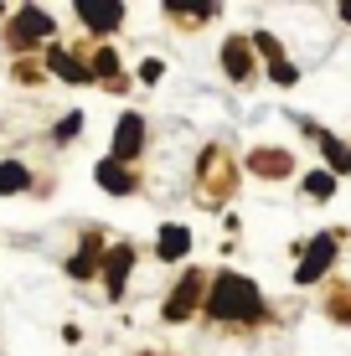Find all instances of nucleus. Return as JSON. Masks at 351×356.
<instances>
[{
    "instance_id": "nucleus-18",
    "label": "nucleus",
    "mask_w": 351,
    "mask_h": 356,
    "mask_svg": "<svg viewBox=\"0 0 351 356\" xmlns=\"http://www.w3.org/2000/svg\"><path fill=\"white\" fill-rule=\"evenodd\" d=\"M78 129H83V119H78V114H67L63 124H57V140H72V134H78Z\"/></svg>"
},
{
    "instance_id": "nucleus-4",
    "label": "nucleus",
    "mask_w": 351,
    "mask_h": 356,
    "mask_svg": "<svg viewBox=\"0 0 351 356\" xmlns=\"http://www.w3.org/2000/svg\"><path fill=\"white\" fill-rule=\"evenodd\" d=\"M78 21H88L93 31H114L124 21V6L119 0H78Z\"/></svg>"
},
{
    "instance_id": "nucleus-15",
    "label": "nucleus",
    "mask_w": 351,
    "mask_h": 356,
    "mask_svg": "<svg viewBox=\"0 0 351 356\" xmlns=\"http://www.w3.org/2000/svg\"><path fill=\"white\" fill-rule=\"evenodd\" d=\"M305 191H310V196H320V202H325V196L336 191V176H331V170H316V176H305Z\"/></svg>"
},
{
    "instance_id": "nucleus-10",
    "label": "nucleus",
    "mask_w": 351,
    "mask_h": 356,
    "mask_svg": "<svg viewBox=\"0 0 351 356\" xmlns=\"http://www.w3.org/2000/svg\"><path fill=\"white\" fill-rule=\"evenodd\" d=\"M186 248H191V232L186 227H161V238H155V253H161L165 264H176V259H186Z\"/></svg>"
},
{
    "instance_id": "nucleus-7",
    "label": "nucleus",
    "mask_w": 351,
    "mask_h": 356,
    "mask_svg": "<svg viewBox=\"0 0 351 356\" xmlns=\"http://www.w3.org/2000/svg\"><path fill=\"white\" fill-rule=\"evenodd\" d=\"M93 176H99V186H104V191H114V196L135 191V176H129V165H124V161H114V155H108V161H99V170H93Z\"/></svg>"
},
{
    "instance_id": "nucleus-19",
    "label": "nucleus",
    "mask_w": 351,
    "mask_h": 356,
    "mask_svg": "<svg viewBox=\"0 0 351 356\" xmlns=\"http://www.w3.org/2000/svg\"><path fill=\"white\" fill-rule=\"evenodd\" d=\"M161 72H165V67H161V63H155V57H150V63L140 67V78H145V83H161Z\"/></svg>"
},
{
    "instance_id": "nucleus-20",
    "label": "nucleus",
    "mask_w": 351,
    "mask_h": 356,
    "mask_svg": "<svg viewBox=\"0 0 351 356\" xmlns=\"http://www.w3.org/2000/svg\"><path fill=\"white\" fill-rule=\"evenodd\" d=\"M341 16H346V21H351V0H346V6H341Z\"/></svg>"
},
{
    "instance_id": "nucleus-11",
    "label": "nucleus",
    "mask_w": 351,
    "mask_h": 356,
    "mask_svg": "<svg viewBox=\"0 0 351 356\" xmlns=\"http://www.w3.org/2000/svg\"><path fill=\"white\" fill-rule=\"evenodd\" d=\"M47 67H52V72H57L63 83H88V78H93V67L72 63V57L63 52V47H52V52H47Z\"/></svg>"
},
{
    "instance_id": "nucleus-16",
    "label": "nucleus",
    "mask_w": 351,
    "mask_h": 356,
    "mask_svg": "<svg viewBox=\"0 0 351 356\" xmlns=\"http://www.w3.org/2000/svg\"><path fill=\"white\" fill-rule=\"evenodd\" d=\"M325 155H331V165H336V170H351V145H341V140H325Z\"/></svg>"
},
{
    "instance_id": "nucleus-5",
    "label": "nucleus",
    "mask_w": 351,
    "mask_h": 356,
    "mask_svg": "<svg viewBox=\"0 0 351 356\" xmlns=\"http://www.w3.org/2000/svg\"><path fill=\"white\" fill-rule=\"evenodd\" d=\"M140 145H145V119L140 114H124V119H119V129H114V161H135Z\"/></svg>"
},
{
    "instance_id": "nucleus-1",
    "label": "nucleus",
    "mask_w": 351,
    "mask_h": 356,
    "mask_svg": "<svg viewBox=\"0 0 351 356\" xmlns=\"http://www.w3.org/2000/svg\"><path fill=\"white\" fill-rule=\"evenodd\" d=\"M207 315L212 321H263V300L243 274H217L207 294Z\"/></svg>"
},
{
    "instance_id": "nucleus-14",
    "label": "nucleus",
    "mask_w": 351,
    "mask_h": 356,
    "mask_svg": "<svg viewBox=\"0 0 351 356\" xmlns=\"http://www.w3.org/2000/svg\"><path fill=\"white\" fill-rule=\"evenodd\" d=\"M26 186H31V170L26 165H16V161L0 165V196H16V191H26Z\"/></svg>"
},
{
    "instance_id": "nucleus-9",
    "label": "nucleus",
    "mask_w": 351,
    "mask_h": 356,
    "mask_svg": "<svg viewBox=\"0 0 351 356\" xmlns=\"http://www.w3.org/2000/svg\"><path fill=\"white\" fill-rule=\"evenodd\" d=\"M222 63H227V78H248L253 72V47L243 36H227L222 42Z\"/></svg>"
},
{
    "instance_id": "nucleus-17",
    "label": "nucleus",
    "mask_w": 351,
    "mask_h": 356,
    "mask_svg": "<svg viewBox=\"0 0 351 356\" xmlns=\"http://www.w3.org/2000/svg\"><path fill=\"white\" fill-rule=\"evenodd\" d=\"M93 78H119V57L114 52H99V57H93Z\"/></svg>"
},
{
    "instance_id": "nucleus-2",
    "label": "nucleus",
    "mask_w": 351,
    "mask_h": 356,
    "mask_svg": "<svg viewBox=\"0 0 351 356\" xmlns=\"http://www.w3.org/2000/svg\"><path fill=\"white\" fill-rule=\"evenodd\" d=\"M331 259H336V238H331V232H320V238L305 248V259H300V274H295V279H300V284H316L325 268H331Z\"/></svg>"
},
{
    "instance_id": "nucleus-6",
    "label": "nucleus",
    "mask_w": 351,
    "mask_h": 356,
    "mask_svg": "<svg viewBox=\"0 0 351 356\" xmlns=\"http://www.w3.org/2000/svg\"><path fill=\"white\" fill-rule=\"evenodd\" d=\"M197 300H202V274H186L176 284V294L165 300V321H186V315L197 310Z\"/></svg>"
},
{
    "instance_id": "nucleus-3",
    "label": "nucleus",
    "mask_w": 351,
    "mask_h": 356,
    "mask_svg": "<svg viewBox=\"0 0 351 356\" xmlns=\"http://www.w3.org/2000/svg\"><path fill=\"white\" fill-rule=\"evenodd\" d=\"M36 36H52V16L47 10H36V6H26L16 16V26H10V47H31Z\"/></svg>"
},
{
    "instance_id": "nucleus-12",
    "label": "nucleus",
    "mask_w": 351,
    "mask_h": 356,
    "mask_svg": "<svg viewBox=\"0 0 351 356\" xmlns=\"http://www.w3.org/2000/svg\"><path fill=\"white\" fill-rule=\"evenodd\" d=\"M248 170H259V176H289V155L259 150V155H248Z\"/></svg>"
},
{
    "instance_id": "nucleus-8",
    "label": "nucleus",
    "mask_w": 351,
    "mask_h": 356,
    "mask_svg": "<svg viewBox=\"0 0 351 356\" xmlns=\"http://www.w3.org/2000/svg\"><path fill=\"white\" fill-rule=\"evenodd\" d=\"M129 268H135V248H124V243H119V248H108L104 253V274H108V289H124V279H129Z\"/></svg>"
},
{
    "instance_id": "nucleus-13",
    "label": "nucleus",
    "mask_w": 351,
    "mask_h": 356,
    "mask_svg": "<svg viewBox=\"0 0 351 356\" xmlns=\"http://www.w3.org/2000/svg\"><path fill=\"white\" fill-rule=\"evenodd\" d=\"M99 248H104L99 232H88V238H83V253L67 264V274H72V279H88V274H93V259H99Z\"/></svg>"
}]
</instances>
